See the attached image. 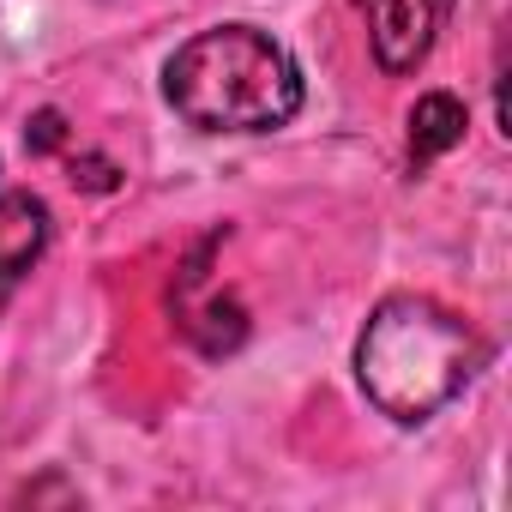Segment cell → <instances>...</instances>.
I'll return each mask as SVG.
<instances>
[{
    "label": "cell",
    "mask_w": 512,
    "mask_h": 512,
    "mask_svg": "<svg viewBox=\"0 0 512 512\" xmlns=\"http://www.w3.org/2000/svg\"><path fill=\"white\" fill-rule=\"evenodd\" d=\"M169 109L199 133H272L302 109V67L253 25H217L163 67Z\"/></svg>",
    "instance_id": "obj_1"
},
{
    "label": "cell",
    "mask_w": 512,
    "mask_h": 512,
    "mask_svg": "<svg viewBox=\"0 0 512 512\" xmlns=\"http://www.w3.org/2000/svg\"><path fill=\"white\" fill-rule=\"evenodd\" d=\"M476 368H482V338L428 296H386L356 344V374L368 404L404 428L452 404Z\"/></svg>",
    "instance_id": "obj_2"
},
{
    "label": "cell",
    "mask_w": 512,
    "mask_h": 512,
    "mask_svg": "<svg viewBox=\"0 0 512 512\" xmlns=\"http://www.w3.org/2000/svg\"><path fill=\"white\" fill-rule=\"evenodd\" d=\"M211 247H217V241H199L193 260L175 272V284H169V314H175L181 338H193L205 356H229V350L247 338V308H241L235 296L211 290V272H205Z\"/></svg>",
    "instance_id": "obj_3"
},
{
    "label": "cell",
    "mask_w": 512,
    "mask_h": 512,
    "mask_svg": "<svg viewBox=\"0 0 512 512\" xmlns=\"http://www.w3.org/2000/svg\"><path fill=\"white\" fill-rule=\"evenodd\" d=\"M368 13V37H374V61L386 73H416L452 13V0H356Z\"/></svg>",
    "instance_id": "obj_4"
},
{
    "label": "cell",
    "mask_w": 512,
    "mask_h": 512,
    "mask_svg": "<svg viewBox=\"0 0 512 512\" xmlns=\"http://www.w3.org/2000/svg\"><path fill=\"white\" fill-rule=\"evenodd\" d=\"M43 247H49V205L31 187L0 193V308L13 302L25 272L43 260Z\"/></svg>",
    "instance_id": "obj_5"
},
{
    "label": "cell",
    "mask_w": 512,
    "mask_h": 512,
    "mask_svg": "<svg viewBox=\"0 0 512 512\" xmlns=\"http://www.w3.org/2000/svg\"><path fill=\"white\" fill-rule=\"evenodd\" d=\"M464 103L452 97V91H428V97H416V109H410V163L416 169H428L440 151H452L458 139H464Z\"/></svg>",
    "instance_id": "obj_6"
},
{
    "label": "cell",
    "mask_w": 512,
    "mask_h": 512,
    "mask_svg": "<svg viewBox=\"0 0 512 512\" xmlns=\"http://www.w3.org/2000/svg\"><path fill=\"white\" fill-rule=\"evenodd\" d=\"M67 139V121L55 115V109H43V115H31V127H25V145L31 151H55Z\"/></svg>",
    "instance_id": "obj_7"
}]
</instances>
